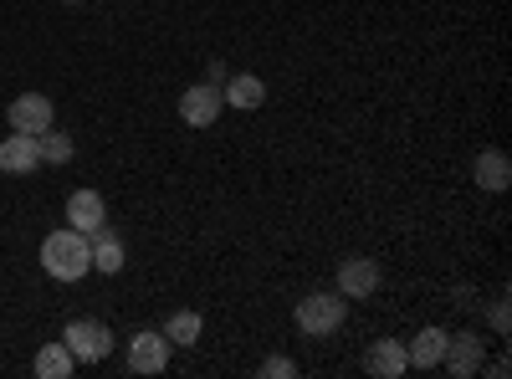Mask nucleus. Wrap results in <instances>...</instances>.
Here are the masks:
<instances>
[{"label":"nucleus","mask_w":512,"mask_h":379,"mask_svg":"<svg viewBox=\"0 0 512 379\" xmlns=\"http://www.w3.org/2000/svg\"><path fill=\"white\" fill-rule=\"evenodd\" d=\"M41 267H47V277H57V282H82L93 272V236H82L72 226L52 231L47 241H41Z\"/></svg>","instance_id":"nucleus-1"},{"label":"nucleus","mask_w":512,"mask_h":379,"mask_svg":"<svg viewBox=\"0 0 512 379\" xmlns=\"http://www.w3.org/2000/svg\"><path fill=\"white\" fill-rule=\"evenodd\" d=\"M349 318V298L344 292H313V298L297 303V328L308 333V339H328V333H338Z\"/></svg>","instance_id":"nucleus-2"},{"label":"nucleus","mask_w":512,"mask_h":379,"mask_svg":"<svg viewBox=\"0 0 512 379\" xmlns=\"http://www.w3.org/2000/svg\"><path fill=\"white\" fill-rule=\"evenodd\" d=\"M62 344L72 349L77 364H103L113 354V328L98 323V318H72L67 333H62Z\"/></svg>","instance_id":"nucleus-3"},{"label":"nucleus","mask_w":512,"mask_h":379,"mask_svg":"<svg viewBox=\"0 0 512 379\" xmlns=\"http://www.w3.org/2000/svg\"><path fill=\"white\" fill-rule=\"evenodd\" d=\"M6 118H11L16 134H31V139H36V134H47L52 123H57V108H52L47 93H21V98H11Z\"/></svg>","instance_id":"nucleus-4"},{"label":"nucleus","mask_w":512,"mask_h":379,"mask_svg":"<svg viewBox=\"0 0 512 379\" xmlns=\"http://www.w3.org/2000/svg\"><path fill=\"white\" fill-rule=\"evenodd\" d=\"M169 354H175V344H169L164 333H154V328H139L134 339H128V369L134 374H164Z\"/></svg>","instance_id":"nucleus-5"},{"label":"nucleus","mask_w":512,"mask_h":379,"mask_svg":"<svg viewBox=\"0 0 512 379\" xmlns=\"http://www.w3.org/2000/svg\"><path fill=\"white\" fill-rule=\"evenodd\" d=\"M226 98H221V82H195V88L180 93V118L190 123V129H210V123L221 118Z\"/></svg>","instance_id":"nucleus-6"},{"label":"nucleus","mask_w":512,"mask_h":379,"mask_svg":"<svg viewBox=\"0 0 512 379\" xmlns=\"http://www.w3.org/2000/svg\"><path fill=\"white\" fill-rule=\"evenodd\" d=\"M67 221H72V231H82V236L103 231V226H108V205H103V195H98V190H72V200H67Z\"/></svg>","instance_id":"nucleus-7"},{"label":"nucleus","mask_w":512,"mask_h":379,"mask_svg":"<svg viewBox=\"0 0 512 379\" xmlns=\"http://www.w3.org/2000/svg\"><path fill=\"white\" fill-rule=\"evenodd\" d=\"M441 364H446L456 379H472V374L482 369V339H477V333H451Z\"/></svg>","instance_id":"nucleus-8"},{"label":"nucleus","mask_w":512,"mask_h":379,"mask_svg":"<svg viewBox=\"0 0 512 379\" xmlns=\"http://www.w3.org/2000/svg\"><path fill=\"white\" fill-rule=\"evenodd\" d=\"M221 98H226V108L256 113V108L267 103V82L256 77V72H236V77H226V82H221Z\"/></svg>","instance_id":"nucleus-9"},{"label":"nucleus","mask_w":512,"mask_h":379,"mask_svg":"<svg viewBox=\"0 0 512 379\" xmlns=\"http://www.w3.org/2000/svg\"><path fill=\"white\" fill-rule=\"evenodd\" d=\"M0 170H6V175H31V170H41V149H36V139L11 129V139H0Z\"/></svg>","instance_id":"nucleus-10"},{"label":"nucleus","mask_w":512,"mask_h":379,"mask_svg":"<svg viewBox=\"0 0 512 379\" xmlns=\"http://www.w3.org/2000/svg\"><path fill=\"white\" fill-rule=\"evenodd\" d=\"M364 369H369L374 379H400V374L410 369L405 344H400V339H374V344H369V354H364Z\"/></svg>","instance_id":"nucleus-11"},{"label":"nucleus","mask_w":512,"mask_h":379,"mask_svg":"<svg viewBox=\"0 0 512 379\" xmlns=\"http://www.w3.org/2000/svg\"><path fill=\"white\" fill-rule=\"evenodd\" d=\"M379 287V262H369V257H349L344 267H338V292L344 298H369V292Z\"/></svg>","instance_id":"nucleus-12"},{"label":"nucleus","mask_w":512,"mask_h":379,"mask_svg":"<svg viewBox=\"0 0 512 379\" xmlns=\"http://www.w3.org/2000/svg\"><path fill=\"white\" fill-rule=\"evenodd\" d=\"M446 339L451 333L446 328H420L415 339L405 344V359H410V369H441V354H446Z\"/></svg>","instance_id":"nucleus-13"},{"label":"nucleus","mask_w":512,"mask_h":379,"mask_svg":"<svg viewBox=\"0 0 512 379\" xmlns=\"http://www.w3.org/2000/svg\"><path fill=\"white\" fill-rule=\"evenodd\" d=\"M472 175H477V185H482L487 195H502V190L512 185V164H507L502 149H482L477 164H472Z\"/></svg>","instance_id":"nucleus-14"},{"label":"nucleus","mask_w":512,"mask_h":379,"mask_svg":"<svg viewBox=\"0 0 512 379\" xmlns=\"http://www.w3.org/2000/svg\"><path fill=\"white\" fill-rule=\"evenodd\" d=\"M200 333H205V318H200L195 308L169 313V323H164V339L175 344V349H195V344H200Z\"/></svg>","instance_id":"nucleus-15"},{"label":"nucleus","mask_w":512,"mask_h":379,"mask_svg":"<svg viewBox=\"0 0 512 379\" xmlns=\"http://www.w3.org/2000/svg\"><path fill=\"white\" fill-rule=\"evenodd\" d=\"M31 369H36V379H67L77 369V359H72L67 344H41V354H36Z\"/></svg>","instance_id":"nucleus-16"},{"label":"nucleus","mask_w":512,"mask_h":379,"mask_svg":"<svg viewBox=\"0 0 512 379\" xmlns=\"http://www.w3.org/2000/svg\"><path fill=\"white\" fill-rule=\"evenodd\" d=\"M93 267L98 272H108V277H118L123 272V241L103 226V231H93Z\"/></svg>","instance_id":"nucleus-17"},{"label":"nucleus","mask_w":512,"mask_h":379,"mask_svg":"<svg viewBox=\"0 0 512 379\" xmlns=\"http://www.w3.org/2000/svg\"><path fill=\"white\" fill-rule=\"evenodd\" d=\"M36 149H41V164H67L72 159V134L47 129V134H36Z\"/></svg>","instance_id":"nucleus-18"},{"label":"nucleus","mask_w":512,"mask_h":379,"mask_svg":"<svg viewBox=\"0 0 512 379\" xmlns=\"http://www.w3.org/2000/svg\"><path fill=\"white\" fill-rule=\"evenodd\" d=\"M262 374H267V379H292V374H297V364H292V359H282V354H272V359L262 364Z\"/></svg>","instance_id":"nucleus-19"},{"label":"nucleus","mask_w":512,"mask_h":379,"mask_svg":"<svg viewBox=\"0 0 512 379\" xmlns=\"http://www.w3.org/2000/svg\"><path fill=\"white\" fill-rule=\"evenodd\" d=\"M507 323H512V313H507V298H502V303L492 308V328H497V333H507Z\"/></svg>","instance_id":"nucleus-20"}]
</instances>
